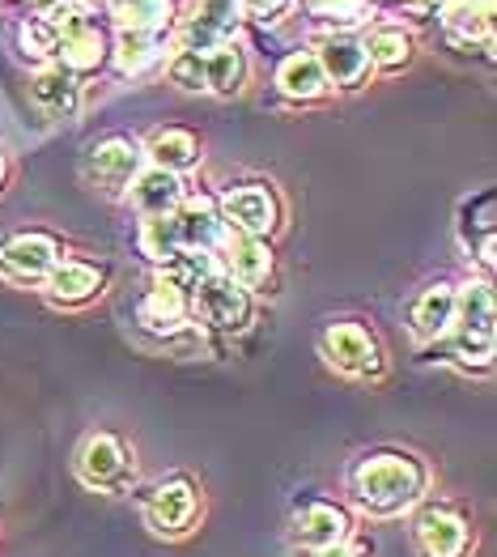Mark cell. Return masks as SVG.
Here are the masks:
<instances>
[{
    "instance_id": "obj_21",
    "label": "cell",
    "mask_w": 497,
    "mask_h": 557,
    "mask_svg": "<svg viewBox=\"0 0 497 557\" xmlns=\"http://www.w3.org/2000/svg\"><path fill=\"white\" fill-rule=\"evenodd\" d=\"M30 94H35V102L44 107L47 115H73L77 102H82L77 77H73L69 69H60V64H51V69H44V73H35Z\"/></svg>"
},
{
    "instance_id": "obj_2",
    "label": "cell",
    "mask_w": 497,
    "mask_h": 557,
    "mask_svg": "<svg viewBox=\"0 0 497 557\" xmlns=\"http://www.w3.org/2000/svg\"><path fill=\"white\" fill-rule=\"evenodd\" d=\"M451 358L463 371L485 374L494 367V289H489V281H468L455 294Z\"/></svg>"
},
{
    "instance_id": "obj_11",
    "label": "cell",
    "mask_w": 497,
    "mask_h": 557,
    "mask_svg": "<svg viewBox=\"0 0 497 557\" xmlns=\"http://www.w3.org/2000/svg\"><path fill=\"white\" fill-rule=\"evenodd\" d=\"M218 264H222V273L229 281H238V285H264L272 273V251L264 238H251V234H238L229 231L222 234V243H218Z\"/></svg>"
},
{
    "instance_id": "obj_29",
    "label": "cell",
    "mask_w": 497,
    "mask_h": 557,
    "mask_svg": "<svg viewBox=\"0 0 497 557\" xmlns=\"http://www.w3.org/2000/svg\"><path fill=\"white\" fill-rule=\"evenodd\" d=\"M166 73H171V82H175L179 90H191V94L204 90V55H200V51H179V55H171Z\"/></svg>"
},
{
    "instance_id": "obj_33",
    "label": "cell",
    "mask_w": 497,
    "mask_h": 557,
    "mask_svg": "<svg viewBox=\"0 0 497 557\" xmlns=\"http://www.w3.org/2000/svg\"><path fill=\"white\" fill-rule=\"evenodd\" d=\"M307 557H370V549H365L362 541H345V545H332V549H319V554H307Z\"/></svg>"
},
{
    "instance_id": "obj_24",
    "label": "cell",
    "mask_w": 497,
    "mask_h": 557,
    "mask_svg": "<svg viewBox=\"0 0 497 557\" xmlns=\"http://www.w3.org/2000/svg\"><path fill=\"white\" fill-rule=\"evenodd\" d=\"M136 247H140V256H149L158 269L171 264L183 251L175 213H166V218H145V222H140V234H136Z\"/></svg>"
},
{
    "instance_id": "obj_25",
    "label": "cell",
    "mask_w": 497,
    "mask_h": 557,
    "mask_svg": "<svg viewBox=\"0 0 497 557\" xmlns=\"http://www.w3.org/2000/svg\"><path fill=\"white\" fill-rule=\"evenodd\" d=\"M55 55H60V69H69V73L77 77V73H90V69L102 64V55H107V39H102V30L82 26V30H73V35H64V39H60Z\"/></svg>"
},
{
    "instance_id": "obj_12",
    "label": "cell",
    "mask_w": 497,
    "mask_h": 557,
    "mask_svg": "<svg viewBox=\"0 0 497 557\" xmlns=\"http://www.w3.org/2000/svg\"><path fill=\"white\" fill-rule=\"evenodd\" d=\"M0 264H4L13 277L44 281L47 273L60 264V243L44 231L13 234V238L0 243Z\"/></svg>"
},
{
    "instance_id": "obj_31",
    "label": "cell",
    "mask_w": 497,
    "mask_h": 557,
    "mask_svg": "<svg viewBox=\"0 0 497 557\" xmlns=\"http://www.w3.org/2000/svg\"><path fill=\"white\" fill-rule=\"evenodd\" d=\"M311 9H315L319 17H332V22L353 26V22H362L365 0H311Z\"/></svg>"
},
{
    "instance_id": "obj_16",
    "label": "cell",
    "mask_w": 497,
    "mask_h": 557,
    "mask_svg": "<svg viewBox=\"0 0 497 557\" xmlns=\"http://www.w3.org/2000/svg\"><path fill=\"white\" fill-rule=\"evenodd\" d=\"M455 294H459V289H455L451 281L425 285V289L417 294V302L408 307V327H412V336H417V341H438V336H447V332H451Z\"/></svg>"
},
{
    "instance_id": "obj_18",
    "label": "cell",
    "mask_w": 497,
    "mask_h": 557,
    "mask_svg": "<svg viewBox=\"0 0 497 557\" xmlns=\"http://www.w3.org/2000/svg\"><path fill=\"white\" fill-rule=\"evenodd\" d=\"M128 196H133V205L140 218H166V213L179 209L183 184H179V175L149 166V171H140L133 184H128Z\"/></svg>"
},
{
    "instance_id": "obj_26",
    "label": "cell",
    "mask_w": 497,
    "mask_h": 557,
    "mask_svg": "<svg viewBox=\"0 0 497 557\" xmlns=\"http://www.w3.org/2000/svg\"><path fill=\"white\" fill-rule=\"evenodd\" d=\"M111 9H115L120 30H149V35H162L171 17V0H115Z\"/></svg>"
},
{
    "instance_id": "obj_13",
    "label": "cell",
    "mask_w": 497,
    "mask_h": 557,
    "mask_svg": "<svg viewBox=\"0 0 497 557\" xmlns=\"http://www.w3.org/2000/svg\"><path fill=\"white\" fill-rule=\"evenodd\" d=\"M136 320H140V327L171 341L183 324H191V298L183 289H175L171 281L158 277V285L136 302Z\"/></svg>"
},
{
    "instance_id": "obj_28",
    "label": "cell",
    "mask_w": 497,
    "mask_h": 557,
    "mask_svg": "<svg viewBox=\"0 0 497 557\" xmlns=\"http://www.w3.org/2000/svg\"><path fill=\"white\" fill-rule=\"evenodd\" d=\"M153 55H158V35H149V30H120L115 60H120L124 73H140Z\"/></svg>"
},
{
    "instance_id": "obj_5",
    "label": "cell",
    "mask_w": 497,
    "mask_h": 557,
    "mask_svg": "<svg viewBox=\"0 0 497 557\" xmlns=\"http://www.w3.org/2000/svg\"><path fill=\"white\" fill-rule=\"evenodd\" d=\"M319 354L340 374H353V379H374V374L383 371V349H378L374 332L353 324V320L323 327L319 332Z\"/></svg>"
},
{
    "instance_id": "obj_7",
    "label": "cell",
    "mask_w": 497,
    "mask_h": 557,
    "mask_svg": "<svg viewBox=\"0 0 497 557\" xmlns=\"http://www.w3.org/2000/svg\"><path fill=\"white\" fill-rule=\"evenodd\" d=\"M222 222L229 231L251 234V238H269L276 226H281V200L276 191L264 184H247V187H229L218 205Z\"/></svg>"
},
{
    "instance_id": "obj_8",
    "label": "cell",
    "mask_w": 497,
    "mask_h": 557,
    "mask_svg": "<svg viewBox=\"0 0 497 557\" xmlns=\"http://www.w3.org/2000/svg\"><path fill=\"white\" fill-rule=\"evenodd\" d=\"M412 541H417L421 557H468L472 528L455 507L434 503V507H421L417 523H412Z\"/></svg>"
},
{
    "instance_id": "obj_34",
    "label": "cell",
    "mask_w": 497,
    "mask_h": 557,
    "mask_svg": "<svg viewBox=\"0 0 497 557\" xmlns=\"http://www.w3.org/2000/svg\"><path fill=\"white\" fill-rule=\"evenodd\" d=\"M0 184H4V153H0Z\"/></svg>"
},
{
    "instance_id": "obj_6",
    "label": "cell",
    "mask_w": 497,
    "mask_h": 557,
    "mask_svg": "<svg viewBox=\"0 0 497 557\" xmlns=\"http://www.w3.org/2000/svg\"><path fill=\"white\" fill-rule=\"evenodd\" d=\"M77 476L102 490V494H124L128 481H133V460H128V447L115 438V434H90L77 451Z\"/></svg>"
},
{
    "instance_id": "obj_27",
    "label": "cell",
    "mask_w": 497,
    "mask_h": 557,
    "mask_svg": "<svg viewBox=\"0 0 497 557\" xmlns=\"http://www.w3.org/2000/svg\"><path fill=\"white\" fill-rule=\"evenodd\" d=\"M365 55L378 69H405L408 55H412V39H408L405 30H378V35H370Z\"/></svg>"
},
{
    "instance_id": "obj_10",
    "label": "cell",
    "mask_w": 497,
    "mask_h": 557,
    "mask_svg": "<svg viewBox=\"0 0 497 557\" xmlns=\"http://www.w3.org/2000/svg\"><path fill=\"white\" fill-rule=\"evenodd\" d=\"M140 171H145V153L128 137L98 140L90 149V158H86V175L98 187H107V191H128V184H133Z\"/></svg>"
},
{
    "instance_id": "obj_30",
    "label": "cell",
    "mask_w": 497,
    "mask_h": 557,
    "mask_svg": "<svg viewBox=\"0 0 497 557\" xmlns=\"http://www.w3.org/2000/svg\"><path fill=\"white\" fill-rule=\"evenodd\" d=\"M22 47H26L30 55H55V47H60V35L47 26L44 17H39V22L22 26Z\"/></svg>"
},
{
    "instance_id": "obj_23",
    "label": "cell",
    "mask_w": 497,
    "mask_h": 557,
    "mask_svg": "<svg viewBox=\"0 0 497 557\" xmlns=\"http://www.w3.org/2000/svg\"><path fill=\"white\" fill-rule=\"evenodd\" d=\"M247 82V60L234 44H218L204 55V90L213 94H238Z\"/></svg>"
},
{
    "instance_id": "obj_22",
    "label": "cell",
    "mask_w": 497,
    "mask_h": 557,
    "mask_svg": "<svg viewBox=\"0 0 497 557\" xmlns=\"http://www.w3.org/2000/svg\"><path fill=\"white\" fill-rule=\"evenodd\" d=\"M276 86L289 94V98H298V102H315V98H323V90H327L323 69L315 64V55H302V51H294V55L281 60V69H276Z\"/></svg>"
},
{
    "instance_id": "obj_14",
    "label": "cell",
    "mask_w": 497,
    "mask_h": 557,
    "mask_svg": "<svg viewBox=\"0 0 497 557\" xmlns=\"http://www.w3.org/2000/svg\"><path fill=\"white\" fill-rule=\"evenodd\" d=\"M315 64L323 69V82H327V86H345V90L362 86L365 73H370L365 44L349 39V35H332V39H323V44H319Z\"/></svg>"
},
{
    "instance_id": "obj_15",
    "label": "cell",
    "mask_w": 497,
    "mask_h": 557,
    "mask_svg": "<svg viewBox=\"0 0 497 557\" xmlns=\"http://www.w3.org/2000/svg\"><path fill=\"white\" fill-rule=\"evenodd\" d=\"M175 222H179V238L187 251H218L222 234H226V222L218 213V200L213 196H191V200H179L175 209Z\"/></svg>"
},
{
    "instance_id": "obj_1",
    "label": "cell",
    "mask_w": 497,
    "mask_h": 557,
    "mask_svg": "<svg viewBox=\"0 0 497 557\" xmlns=\"http://www.w3.org/2000/svg\"><path fill=\"white\" fill-rule=\"evenodd\" d=\"M425 485H430V468L412 451H396V447L365 451L349 468V498L370 519H396L412 511L425 498Z\"/></svg>"
},
{
    "instance_id": "obj_32",
    "label": "cell",
    "mask_w": 497,
    "mask_h": 557,
    "mask_svg": "<svg viewBox=\"0 0 497 557\" xmlns=\"http://www.w3.org/2000/svg\"><path fill=\"white\" fill-rule=\"evenodd\" d=\"M243 9H247V17H256V22H276V17L289 9V0H243Z\"/></svg>"
},
{
    "instance_id": "obj_17",
    "label": "cell",
    "mask_w": 497,
    "mask_h": 557,
    "mask_svg": "<svg viewBox=\"0 0 497 557\" xmlns=\"http://www.w3.org/2000/svg\"><path fill=\"white\" fill-rule=\"evenodd\" d=\"M44 285L47 298L55 307H82V302H90L94 294L102 289V273L94 264H86V260H60L44 277Z\"/></svg>"
},
{
    "instance_id": "obj_3",
    "label": "cell",
    "mask_w": 497,
    "mask_h": 557,
    "mask_svg": "<svg viewBox=\"0 0 497 557\" xmlns=\"http://www.w3.org/2000/svg\"><path fill=\"white\" fill-rule=\"evenodd\" d=\"M353 536V515L349 507L332 503V498H298L294 511H289V541L302 549V554H319V549H332V545H345Z\"/></svg>"
},
{
    "instance_id": "obj_9",
    "label": "cell",
    "mask_w": 497,
    "mask_h": 557,
    "mask_svg": "<svg viewBox=\"0 0 497 557\" xmlns=\"http://www.w3.org/2000/svg\"><path fill=\"white\" fill-rule=\"evenodd\" d=\"M191 307L204 315V324L222 327V332H243L251 324V294L247 285L229 281L222 269L191 294Z\"/></svg>"
},
{
    "instance_id": "obj_20",
    "label": "cell",
    "mask_w": 497,
    "mask_h": 557,
    "mask_svg": "<svg viewBox=\"0 0 497 557\" xmlns=\"http://www.w3.org/2000/svg\"><path fill=\"white\" fill-rule=\"evenodd\" d=\"M149 162L158 166V171H171V175H179L187 166H196L200 162V140L191 137L187 128H158L153 137H149Z\"/></svg>"
},
{
    "instance_id": "obj_19",
    "label": "cell",
    "mask_w": 497,
    "mask_h": 557,
    "mask_svg": "<svg viewBox=\"0 0 497 557\" xmlns=\"http://www.w3.org/2000/svg\"><path fill=\"white\" fill-rule=\"evenodd\" d=\"M443 26L455 44H494V0H447Z\"/></svg>"
},
{
    "instance_id": "obj_4",
    "label": "cell",
    "mask_w": 497,
    "mask_h": 557,
    "mask_svg": "<svg viewBox=\"0 0 497 557\" xmlns=\"http://www.w3.org/2000/svg\"><path fill=\"white\" fill-rule=\"evenodd\" d=\"M200 515V485L187 476V472H175L166 481H158L145 498V523L153 536H183L191 532Z\"/></svg>"
}]
</instances>
